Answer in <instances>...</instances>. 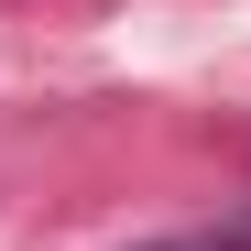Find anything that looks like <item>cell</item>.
Masks as SVG:
<instances>
[{
    "instance_id": "obj_1",
    "label": "cell",
    "mask_w": 251,
    "mask_h": 251,
    "mask_svg": "<svg viewBox=\"0 0 251 251\" xmlns=\"http://www.w3.org/2000/svg\"><path fill=\"white\" fill-rule=\"evenodd\" d=\"M131 251H251V219H197L175 240H131Z\"/></svg>"
}]
</instances>
